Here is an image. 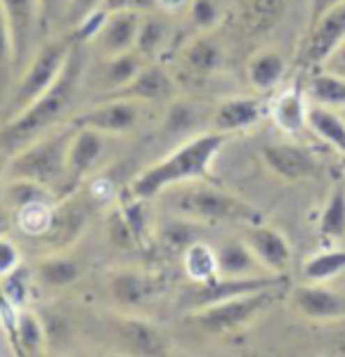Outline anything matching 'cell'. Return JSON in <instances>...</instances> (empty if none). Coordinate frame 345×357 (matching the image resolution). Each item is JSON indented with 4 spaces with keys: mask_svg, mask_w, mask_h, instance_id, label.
Segmentation results:
<instances>
[{
    "mask_svg": "<svg viewBox=\"0 0 345 357\" xmlns=\"http://www.w3.org/2000/svg\"><path fill=\"white\" fill-rule=\"evenodd\" d=\"M140 22H142V12H137V10L109 12L105 26H102L100 36L95 38L100 52L105 54V57H114V54L135 50Z\"/></svg>",
    "mask_w": 345,
    "mask_h": 357,
    "instance_id": "2e32d148",
    "label": "cell"
},
{
    "mask_svg": "<svg viewBox=\"0 0 345 357\" xmlns=\"http://www.w3.org/2000/svg\"><path fill=\"white\" fill-rule=\"evenodd\" d=\"M338 3H343V0H310V22H314L319 15H324L326 10H331Z\"/></svg>",
    "mask_w": 345,
    "mask_h": 357,
    "instance_id": "f907efd6",
    "label": "cell"
},
{
    "mask_svg": "<svg viewBox=\"0 0 345 357\" xmlns=\"http://www.w3.org/2000/svg\"><path fill=\"white\" fill-rule=\"evenodd\" d=\"M307 109H310V98L296 83V86L282 90L270 102L268 114L282 132H286V135H300L302 130H307Z\"/></svg>",
    "mask_w": 345,
    "mask_h": 357,
    "instance_id": "ffe728a7",
    "label": "cell"
},
{
    "mask_svg": "<svg viewBox=\"0 0 345 357\" xmlns=\"http://www.w3.org/2000/svg\"><path fill=\"white\" fill-rule=\"evenodd\" d=\"M345 40V0L310 22L307 36L302 38L298 64L305 69H319L326 57Z\"/></svg>",
    "mask_w": 345,
    "mask_h": 357,
    "instance_id": "ba28073f",
    "label": "cell"
},
{
    "mask_svg": "<svg viewBox=\"0 0 345 357\" xmlns=\"http://www.w3.org/2000/svg\"><path fill=\"white\" fill-rule=\"evenodd\" d=\"M270 112V105H265L260 98H229L222 100L213 112V128L217 132H239L248 130L263 121Z\"/></svg>",
    "mask_w": 345,
    "mask_h": 357,
    "instance_id": "d6986e66",
    "label": "cell"
},
{
    "mask_svg": "<svg viewBox=\"0 0 345 357\" xmlns=\"http://www.w3.org/2000/svg\"><path fill=\"white\" fill-rule=\"evenodd\" d=\"M33 277L36 272H31V268H26L24 263H20L17 268H12L8 275L0 277V294L3 298L8 301L10 305H15L17 310L29 305V298H31L33 291Z\"/></svg>",
    "mask_w": 345,
    "mask_h": 357,
    "instance_id": "e575fe53",
    "label": "cell"
},
{
    "mask_svg": "<svg viewBox=\"0 0 345 357\" xmlns=\"http://www.w3.org/2000/svg\"><path fill=\"white\" fill-rule=\"evenodd\" d=\"M116 197V187H114V183L109 178H105V175H100V178H93L88 185V199L93 204L98 206H107L112 199Z\"/></svg>",
    "mask_w": 345,
    "mask_h": 357,
    "instance_id": "7bdbcfd3",
    "label": "cell"
},
{
    "mask_svg": "<svg viewBox=\"0 0 345 357\" xmlns=\"http://www.w3.org/2000/svg\"><path fill=\"white\" fill-rule=\"evenodd\" d=\"M227 135L225 132H201V135L190 137L187 142L173 149L161 161L151 163L149 168L137 175L130 185V195L137 199L151 202L154 197L163 195L175 185H187L204 180L210 173V166L217 159L220 149L225 147Z\"/></svg>",
    "mask_w": 345,
    "mask_h": 357,
    "instance_id": "7a4b0ae2",
    "label": "cell"
},
{
    "mask_svg": "<svg viewBox=\"0 0 345 357\" xmlns=\"http://www.w3.org/2000/svg\"><path fill=\"white\" fill-rule=\"evenodd\" d=\"M194 123V109L190 105H173L171 114H168V126L173 130H187L190 126Z\"/></svg>",
    "mask_w": 345,
    "mask_h": 357,
    "instance_id": "f6af8a7d",
    "label": "cell"
},
{
    "mask_svg": "<svg viewBox=\"0 0 345 357\" xmlns=\"http://www.w3.org/2000/svg\"><path fill=\"white\" fill-rule=\"evenodd\" d=\"M286 57L282 52L272 50V47H265V50L251 54L246 64V76L253 88L260 90V93H268V90L279 86L282 78L286 76Z\"/></svg>",
    "mask_w": 345,
    "mask_h": 357,
    "instance_id": "603a6c76",
    "label": "cell"
},
{
    "mask_svg": "<svg viewBox=\"0 0 345 357\" xmlns=\"http://www.w3.org/2000/svg\"><path fill=\"white\" fill-rule=\"evenodd\" d=\"M118 218L123 220L125 229H128L132 244H142L144 237H147L149 229V213H147V199H137L132 197L121 206Z\"/></svg>",
    "mask_w": 345,
    "mask_h": 357,
    "instance_id": "d590c367",
    "label": "cell"
},
{
    "mask_svg": "<svg viewBox=\"0 0 345 357\" xmlns=\"http://www.w3.org/2000/svg\"><path fill=\"white\" fill-rule=\"evenodd\" d=\"M107 137L109 135H102V132H98V130L76 128L74 137H71V144H69V183H71V190H76V185L98 168L100 159L105 156Z\"/></svg>",
    "mask_w": 345,
    "mask_h": 357,
    "instance_id": "ac0fdd59",
    "label": "cell"
},
{
    "mask_svg": "<svg viewBox=\"0 0 345 357\" xmlns=\"http://www.w3.org/2000/svg\"><path fill=\"white\" fill-rule=\"evenodd\" d=\"M36 277H38L40 284H45V287L64 289L81 277V265L71 256H66V253H52V256H47L38 263Z\"/></svg>",
    "mask_w": 345,
    "mask_h": 357,
    "instance_id": "1f68e13d",
    "label": "cell"
},
{
    "mask_svg": "<svg viewBox=\"0 0 345 357\" xmlns=\"http://www.w3.org/2000/svg\"><path fill=\"white\" fill-rule=\"evenodd\" d=\"M159 291V284L154 277L142 275V272H118L112 280V296L118 305L125 307H137L144 301H149L151 296Z\"/></svg>",
    "mask_w": 345,
    "mask_h": 357,
    "instance_id": "d4e9b609",
    "label": "cell"
},
{
    "mask_svg": "<svg viewBox=\"0 0 345 357\" xmlns=\"http://www.w3.org/2000/svg\"><path fill=\"white\" fill-rule=\"evenodd\" d=\"M12 66H15V45H12V31L8 17L3 12V5H0V90L8 86Z\"/></svg>",
    "mask_w": 345,
    "mask_h": 357,
    "instance_id": "f35d334b",
    "label": "cell"
},
{
    "mask_svg": "<svg viewBox=\"0 0 345 357\" xmlns=\"http://www.w3.org/2000/svg\"><path fill=\"white\" fill-rule=\"evenodd\" d=\"M15 348L20 355H43L45 353V329L40 317L29 307H22L17 310V324H15Z\"/></svg>",
    "mask_w": 345,
    "mask_h": 357,
    "instance_id": "4316f807",
    "label": "cell"
},
{
    "mask_svg": "<svg viewBox=\"0 0 345 357\" xmlns=\"http://www.w3.org/2000/svg\"><path fill=\"white\" fill-rule=\"evenodd\" d=\"M71 0H38L40 8V33H47L54 24L66 22Z\"/></svg>",
    "mask_w": 345,
    "mask_h": 357,
    "instance_id": "60d3db41",
    "label": "cell"
},
{
    "mask_svg": "<svg viewBox=\"0 0 345 357\" xmlns=\"http://www.w3.org/2000/svg\"><path fill=\"white\" fill-rule=\"evenodd\" d=\"M183 270L192 284H204L217 277V251L197 239L183 251Z\"/></svg>",
    "mask_w": 345,
    "mask_h": 357,
    "instance_id": "83f0119b",
    "label": "cell"
},
{
    "mask_svg": "<svg viewBox=\"0 0 345 357\" xmlns=\"http://www.w3.org/2000/svg\"><path fill=\"white\" fill-rule=\"evenodd\" d=\"M277 289H263V291H253V294L237 296V298L220 301L215 305L190 312V317L194 319L199 329H204L206 334H215V336L234 334V331L251 324L270 305H275Z\"/></svg>",
    "mask_w": 345,
    "mask_h": 357,
    "instance_id": "8992f818",
    "label": "cell"
},
{
    "mask_svg": "<svg viewBox=\"0 0 345 357\" xmlns=\"http://www.w3.org/2000/svg\"><path fill=\"white\" fill-rule=\"evenodd\" d=\"M118 331V343L132 355L142 357H161L173 353V341L171 336L163 334L161 326H156L149 319L140 317H121L116 324Z\"/></svg>",
    "mask_w": 345,
    "mask_h": 357,
    "instance_id": "5bb4252c",
    "label": "cell"
},
{
    "mask_svg": "<svg viewBox=\"0 0 345 357\" xmlns=\"http://www.w3.org/2000/svg\"><path fill=\"white\" fill-rule=\"evenodd\" d=\"M76 132L71 121L57 126L33 142L24 144L15 154H10L5 180H31L52 192L71 195L69 183V144Z\"/></svg>",
    "mask_w": 345,
    "mask_h": 357,
    "instance_id": "3957f363",
    "label": "cell"
},
{
    "mask_svg": "<svg viewBox=\"0 0 345 357\" xmlns=\"http://www.w3.org/2000/svg\"><path fill=\"white\" fill-rule=\"evenodd\" d=\"M142 66H144L142 57L135 50L114 54V57H105V62L98 69V88L105 95L116 93V90L125 88L132 78L140 74Z\"/></svg>",
    "mask_w": 345,
    "mask_h": 357,
    "instance_id": "cb8c5ba5",
    "label": "cell"
},
{
    "mask_svg": "<svg viewBox=\"0 0 345 357\" xmlns=\"http://www.w3.org/2000/svg\"><path fill=\"white\" fill-rule=\"evenodd\" d=\"M8 161H10V154H5L0 149V183L5 180V171H8Z\"/></svg>",
    "mask_w": 345,
    "mask_h": 357,
    "instance_id": "816d5d0a",
    "label": "cell"
},
{
    "mask_svg": "<svg viewBox=\"0 0 345 357\" xmlns=\"http://www.w3.org/2000/svg\"><path fill=\"white\" fill-rule=\"evenodd\" d=\"M307 130L312 135H317L324 144H329L336 154L345 156V116L338 114V109L310 102V109H307Z\"/></svg>",
    "mask_w": 345,
    "mask_h": 357,
    "instance_id": "7402d4cb",
    "label": "cell"
},
{
    "mask_svg": "<svg viewBox=\"0 0 345 357\" xmlns=\"http://www.w3.org/2000/svg\"><path fill=\"white\" fill-rule=\"evenodd\" d=\"M102 5L109 12L116 10H137V12H149L151 8H156L154 0H102Z\"/></svg>",
    "mask_w": 345,
    "mask_h": 357,
    "instance_id": "bcb514c9",
    "label": "cell"
},
{
    "mask_svg": "<svg viewBox=\"0 0 345 357\" xmlns=\"http://www.w3.org/2000/svg\"><path fill=\"white\" fill-rule=\"evenodd\" d=\"M185 64L194 74H213L222 64V47L213 36H199L185 50Z\"/></svg>",
    "mask_w": 345,
    "mask_h": 357,
    "instance_id": "836d02e7",
    "label": "cell"
},
{
    "mask_svg": "<svg viewBox=\"0 0 345 357\" xmlns=\"http://www.w3.org/2000/svg\"><path fill=\"white\" fill-rule=\"evenodd\" d=\"M190 185L187 190L175 192L173 197V208L178 211V215L197 222H239V225L263 220L256 206L232 192L213 185Z\"/></svg>",
    "mask_w": 345,
    "mask_h": 357,
    "instance_id": "277c9868",
    "label": "cell"
},
{
    "mask_svg": "<svg viewBox=\"0 0 345 357\" xmlns=\"http://www.w3.org/2000/svg\"><path fill=\"white\" fill-rule=\"evenodd\" d=\"M289 303L298 314L312 322H338L345 319V294L326 289L324 284L305 282L291 289Z\"/></svg>",
    "mask_w": 345,
    "mask_h": 357,
    "instance_id": "8fae6325",
    "label": "cell"
},
{
    "mask_svg": "<svg viewBox=\"0 0 345 357\" xmlns=\"http://www.w3.org/2000/svg\"><path fill=\"white\" fill-rule=\"evenodd\" d=\"M244 241L251 246L256 258L263 263V268L272 275H284L291 263V244L277 227L260 222L244 225Z\"/></svg>",
    "mask_w": 345,
    "mask_h": 357,
    "instance_id": "4fadbf2b",
    "label": "cell"
},
{
    "mask_svg": "<svg viewBox=\"0 0 345 357\" xmlns=\"http://www.w3.org/2000/svg\"><path fill=\"white\" fill-rule=\"evenodd\" d=\"M171 40V22L161 15H147L140 22V31H137L135 52L142 59H154L163 47Z\"/></svg>",
    "mask_w": 345,
    "mask_h": 357,
    "instance_id": "f546056e",
    "label": "cell"
},
{
    "mask_svg": "<svg viewBox=\"0 0 345 357\" xmlns=\"http://www.w3.org/2000/svg\"><path fill=\"white\" fill-rule=\"evenodd\" d=\"M217 275L220 277H258L272 275L263 268L251 246L241 239H227L217 249Z\"/></svg>",
    "mask_w": 345,
    "mask_h": 357,
    "instance_id": "44dd1931",
    "label": "cell"
},
{
    "mask_svg": "<svg viewBox=\"0 0 345 357\" xmlns=\"http://www.w3.org/2000/svg\"><path fill=\"white\" fill-rule=\"evenodd\" d=\"M8 17L12 45H15V64L26 66L33 54L36 36L40 33V8L38 0H0Z\"/></svg>",
    "mask_w": 345,
    "mask_h": 357,
    "instance_id": "7c38bea8",
    "label": "cell"
},
{
    "mask_svg": "<svg viewBox=\"0 0 345 357\" xmlns=\"http://www.w3.org/2000/svg\"><path fill=\"white\" fill-rule=\"evenodd\" d=\"M154 5L163 15H185V12H190L192 0H154Z\"/></svg>",
    "mask_w": 345,
    "mask_h": 357,
    "instance_id": "681fc988",
    "label": "cell"
},
{
    "mask_svg": "<svg viewBox=\"0 0 345 357\" xmlns=\"http://www.w3.org/2000/svg\"><path fill=\"white\" fill-rule=\"evenodd\" d=\"M284 0H248L246 10L251 15V20L260 24V26H268V24H275L277 15L282 10Z\"/></svg>",
    "mask_w": 345,
    "mask_h": 357,
    "instance_id": "b9f144b4",
    "label": "cell"
},
{
    "mask_svg": "<svg viewBox=\"0 0 345 357\" xmlns=\"http://www.w3.org/2000/svg\"><path fill=\"white\" fill-rule=\"evenodd\" d=\"M319 69H324V71H331V74H336V76H343L345 78V40L341 45L336 47L334 52L326 57V62L319 66Z\"/></svg>",
    "mask_w": 345,
    "mask_h": 357,
    "instance_id": "c3c4849f",
    "label": "cell"
},
{
    "mask_svg": "<svg viewBox=\"0 0 345 357\" xmlns=\"http://www.w3.org/2000/svg\"><path fill=\"white\" fill-rule=\"evenodd\" d=\"M220 8L215 0H192L190 5V20L199 29V31H213L220 22Z\"/></svg>",
    "mask_w": 345,
    "mask_h": 357,
    "instance_id": "ab89813d",
    "label": "cell"
},
{
    "mask_svg": "<svg viewBox=\"0 0 345 357\" xmlns=\"http://www.w3.org/2000/svg\"><path fill=\"white\" fill-rule=\"evenodd\" d=\"M345 272V249H336V246H329V249L314 253L302 263V280L305 282H314V284H324L336 280L338 275Z\"/></svg>",
    "mask_w": 345,
    "mask_h": 357,
    "instance_id": "d6a6232c",
    "label": "cell"
},
{
    "mask_svg": "<svg viewBox=\"0 0 345 357\" xmlns=\"http://www.w3.org/2000/svg\"><path fill=\"white\" fill-rule=\"evenodd\" d=\"M81 76H83V50L81 43L74 40L69 59H66L62 74L54 81V86L50 90H45L26 109H22L17 116L5 121V126L0 128V149L5 154H15L24 144L33 142L36 137L45 135L52 128L62 126L66 112L74 105Z\"/></svg>",
    "mask_w": 345,
    "mask_h": 357,
    "instance_id": "6da1fadb",
    "label": "cell"
},
{
    "mask_svg": "<svg viewBox=\"0 0 345 357\" xmlns=\"http://www.w3.org/2000/svg\"><path fill=\"white\" fill-rule=\"evenodd\" d=\"M74 47V38H50L38 47L31 59L26 62V69L15 88V95L10 100V116H17L22 109H26L36 102L45 90L54 86V81L62 74L66 59Z\"/></svg>",
    "mask_w": 345,
    "mask_h": 357,
    "instance_id": "5b68a950",
    "label": "cell"
},
{
    "mask_svg": "<svg viewBox=\"0 0 345 357\" xmlns=\"http://www.w3.org/2000/svg\"><path fill=\"white\" fill-rule=\"evenodd\" d=\"M86 225H88V206L71 195L62 197L59 202H54L52 225L47 229L43 241L54 251H66L71 244H76L81 239V234L86 232Z\"/></svg>",
    "mask_w": 345,
    "mask_h": 357,
    "instance_id": "9a60e30c",
    "label": "cell"
},
{
    "mask_svg": "<svg viewBox=\"0 0 345 357\" xmlns=\"http://www.w3.org/2000/svg\"><path fill=\"white\" fill-rule=\"evenodd\" d=\"M161 234H163V241H166L168 249L180 251V253H183L192 241H197L194 229L190 225V218H183V215H180L178 220L166 222Z\"/></svg>",
    "mask_w": 345,
    "mask_h": 357,
    "instance_id": "74e56055",
    "label": "cell"
},
{
    "mask_svg": "<svg viewBox=\"0 0 345 357\" xmlns=\"http://www.w3.org/2000/svg\"><path fill=\"white\" fill-rule=\"evenodd\" d=\"M260 159L268 171L284 183H300V180L317 178L322 163L310 149L296 142H270L260 149Z\"/></svg>",
    "mask_w": 345,
    "mask_h": 357,
    "instance_id": "30bf717a",
    "label": "cell"
},
{
    "mask_svg": "<svg viewBox=\"0 0 345 357\" xmlns=\"http://www.w3.org/2000/svg\"><path fill=\"white\" fill-rule=\"evenodd\" d=\"M102 0H71L69 3V15H66V22L74 26V24L81 20V17H86L88 12H93L95 8H100Z\"/></svg>",
    "mask_w": 345,
    "mask_h": 357,
    "instance_id": "7dc6e473",
    "label": "cell"
},
{
    "mask_svg": "<svg viewBox=\"0 0 345 357\" xmlns=\"http://www.w3.org/2000/svg\"><path fill=\"white\" fill-rule=\"evenodd\" d=\"M52 215H54L52 199H33V202L24 204L15 211V220L20 232L36 239H43L47 234V229L52 225Z\"/></svg>",
    "mask_w": 345,
    "mask_h": 357,
    "instance_id": "f1b7e54d",
    "label": "cell"
},
{
    "mask_svg": "<svg viewBox=\"0 0 345 357\" xmlns=\"http://www.w3.org/2000/svg\"><path fill=\"white\" fill-rule=\"evenodd\" d=\"M286 277L284 275H258V277H220L204 282V284H192L190 291L183 294V307L187 312L201 310V307L215 305L220 301L237 298V296L263 291V289H277L284 287Z\"/></svg>",
    "mask_w": 345,
    "mask_h": 357,
    "instance_id": "52a82bcc",
    "label": "cell"
},
{
    "mask_svg": "<svg viewBox=\"0 0 345 357\" xmlns=\"http://www.w3.org/2000/svg\"><path fill=\"white\" fill-rule=\"evenodd\" d=\"M317 234L324 244H338L345 239V185L338 183L326 199L322 213H319Z\"/></svg>",
    "mask_w": 345,
    "mask_h": 357,
    "instance_id": "484cf974",
    "label": "cell"
},
{
    "mask_svg": "<svg viewBox=\"0 0 345 357\" xmlns=\"http://www.w3.org/2000/svg\"><path fill=\"white\" fill-rule=\"evenodd\" d=\"M22 263V256H20V249L17 244L8 237H0V277L8 275L12 268Z\"/></svg>",
    "mask_w": 345,
    "mask_h": 357,
    "instance_id": "ee69618b",
    "label": "cell"
},
{
    "mask_svg": "<svg viewBox=\"0 0 345 357\" xmlns=\"http://www.w3.org/2000/svg\"><path fill=\"white\" fill-rule=\"evenodd\" d=\"M140 114H142V102L125 100V98H109L107 102L90 107L69 121L76 128H90L112 137V135L130 132L137 126V121H140Z\"/></svg>",
    "mask_w": 345,
    "mask_h": 357,
    "instance_id": "9c48e42d",
    "label": "cell"
},
{
    "mask_svg": "<svg viewBox=\"0 0 345 357\" xmlns=\"http://www.w3.org/2000/svg\"><path fill=\"white\" fill-rule=\"evenodd\" d=\"M107 17H109V10L105 8V5H100V8H95L93 12H88L86 17H81V20L71 26V29H74V40H76V43H81V45L95 43V38H98L102 26H105Z\"/></svg>",
    "mask_w": 345,
    "mask_h": 357,
    "instance_id": "8d00e7d4",
    "label": "cell"
},
{
    "mask_svg": "<svg viewBox=\"0 0 345 357\" xmlns=\"http://www.w3.org/2000/svg\"><path fill=\"white\" fill-rule=\"evenodd\" d=\"M175 93H178L175 81L171 78V74L163 69V66L144 64L140 69V74L132 78L128 86L116 90V93H112L109 98H125V100H137V102H142V105L144 102L156 105V102L173 100Z\"/></svg>",
    "mask_w": 345,
    "mask_h": 357,
    "instance_id": "e0dca14e",
    "label": "cell"
},
{
    "mask_svg": "<svg viewBox=\"0 0 345 357\" xmlns=\"http://www.w3.org/2000/svg\"><path fill=\"white\" fill-rule=\"evenodd\" d=\"M307 98L314 105H324L331 109H345V78L331 71L317 69L307 81Z\"/></svg>",
    "mask_w": 345,
    "mask_h": 357,
    "instance_id": "4dcf8cb0",
    "label": "cell"
}]
</instances>
